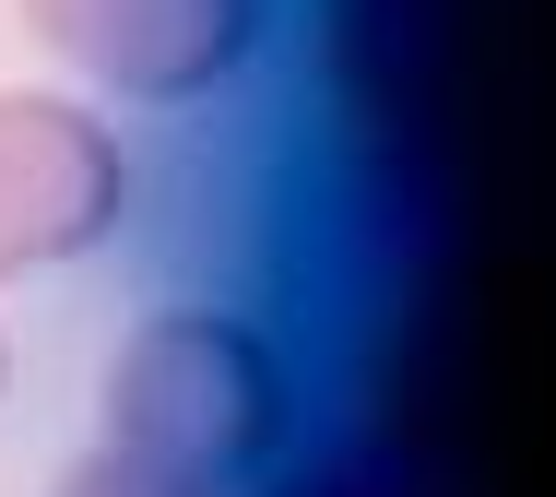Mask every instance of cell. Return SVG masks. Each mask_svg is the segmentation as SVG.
Wrapping results in <instances>:
<instances>
[{"label":"cell","instance_id":"obj_1","mask_svg":"<svg viewBox=\"0 0 556 497\" xmlns=\"http://www.w3.org/2000/svg\"><path fill=\"white\" fill-rule=\"evenodd\" d=\"M285 415H296L285 403V356L237 308H154L108 368V438L202 497L273 474Z\"/></svg>","mask_w":556,"mask_h":497},{"label":"cell","instance_id":"obj_4","mask_svg":"<svg viewBox=\"0 0 556 497\" xmlns=\"http://www.w3.org/2000/svg\"><path fill=\"white\" fill-rule=\"evenodd\" d=\"M60 497H202V486H178V474H154V462H130V450H96Z\"/></svg>","mask_w":556,"mask_h":497},{"label":"cell","instance_id":"obj_2","mask_svg":"<svg viewBox=\"0 0 556 497\" xmlns=\"http://www.w3.org/2000/svg\"><path fill=\"white\" fill-rule=\"evenodd\" d=\"M24 24L108 95L190 107L261 48V0H24Z\"/></svg>","mask_w":556,"mask_h":497},{"label":"cell","instance_id":"obj_3","mask_svg":"<svg viewBox=\"0 0 556 497\" xmlns=\"http://www.w3.org/2000/svg\"><path fill=\"white\" fill-rule=\"evenodd\" d=\"M118 214H130L118 142L60 95H12L0 107V272L84 260L96 238H118Z\"/></svg>","mask_w":556,"mask_h":497}]
</instances>
